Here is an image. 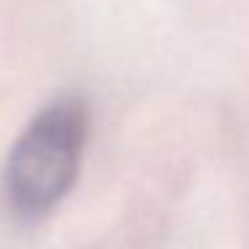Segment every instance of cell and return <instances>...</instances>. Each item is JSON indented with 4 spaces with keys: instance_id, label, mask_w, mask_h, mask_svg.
I'll list each match as a JSON object with an SVG mask.
<instances>
[{
    "instance_id": "1",
    "label": "cell",
    "mask_w": 249,
    "mask_h": 249,
    "mask_svg": "<svg viewBox=\"0 0 249 249\" xmlns=\"http://www.w3.org/2000/svg\"><path fill=\"white\" fill-rule=\"evenodd\" d=\"M86 131L89 115L75 97L46 105L27 124L6 163L8 201L19 214L40 217L70 193L86 147Z\"/></svg>"
}]
</instances>
